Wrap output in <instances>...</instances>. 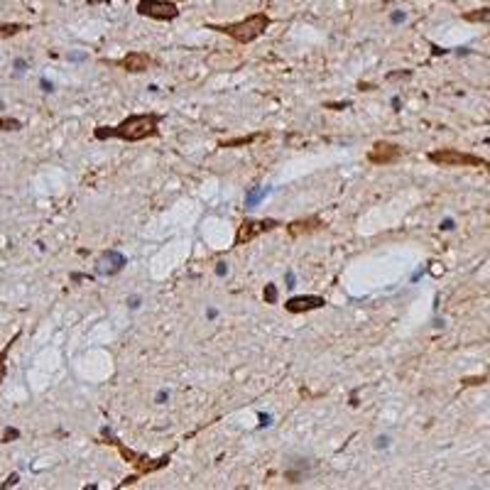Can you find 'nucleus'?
I'll return each mask as SVG.
<instances>
[{
    "instance_id": "obj_5",
    "label": "nucleus",
    "mask_w": 490,
    "mask_h": 490,
    "mask_svg": "<svg viewBox=\"0 0 490 490\" xmlns=\"http://www.w3.org/2000/svg\"><path fill=\"white\" fill-rule=\"evenodd\" d=\"M138 13L145 15V17H152V20H174L179 15V10L169 0H140Z\"/></svg>"
},
{
    "instance_id": "obj_2",
    "label": "nucleus",
    "mask_w": 490,
    "mask_h": 490,
    "mask_svg": "<svg viewBox=\"0 0 490 490\" xmlns=\"http://www.w3.org/2000/svg\"><path fill=\"white\" fill-rule=\"evenodd\" d=\"M267 27H270V17H267L265 13H255V15H250V17H245L243 22H233V25H223V27L209 25V29H218V32L233 37V40L240 44H248V42H252V40H257Z\"/></svg>"
},
{
    "instance_id": "obj_3",
    "label": "nucleus",
    "mask_w": 490,
    "mask_h": 490,
    "mask_svg": "<svg viewBox=\"0 0 490 490\" xmlns=\"http://www.w3.org/2000/svg\"><path fill=\"white\" fill-rule=\"evenodd\" d=\"M429 162H434L439 167H485L490 169V162L471 152H461V150H436L429 152Z\"/></svg>"
},
{
    "instance_id": "obj_4",
    "label": "nucleus",
    "mask_w": 490,
    "mask_h": 490,
    "mask_svg": "<svg viewBox=\"0 0 490 490\" xmlns=\"http://www.w3.org/2000/svg\"><path fill=\"white\" fill-rule=\"evenodd\" d=\"M277 221L275 218H260V221H243L238 228V233H236V245H248L250 240H255L257 236H263L267 231H272V228H277Z\"/></svg>"
},
{
    "instance_id": "obj_14",
    "label": "nucleus",
    "mask_w": 490,
    "mask_h": 490,
    "mask_svg": "<svg viewBox=\"0 0 490 490\" xmlns=\"http://www.w3.org/2000/svg\"><path fill=\"white\" fill-rule=\"evenodd\" d=\"M22 123L15 120V118H0V130H20Z\"/></svg>"
},
{
    "instance_id": "obj_1",
    "label": "nucleus",
    "mask_w": 490,
    "mask_h": 490,
    "mask_svg": "<svg viewBox=\"0 0 490 490\" xmlns=\"http://www.w3.org/2000/svg\"><path fill=\"white\" fill-rule=\"evenodd\" d=\"M157 125H159V115L157 113H142V115H127L120 125L115 127H96L98 140H108V138H120L127 142H138L145 138H154L157 135Z\"/></svg>"
},
{
    "instance_id": "obj_16",
    "label": "nucleus",
    "mask_w": 490,
    "mask_h": 490,
    "mask_svg": "<svg viewBox=\"0 0 490 490\" xmlns=\"http://www.w3.org/2000/svg\"><path fill=\"white\" fill-rule=\"evenodd\" d=\"M13 439H20V432H17V429H13V427H8V429H5V434H3V439H0V441H3V444H10Z\"/></svg>"
},
{
    "instance_id": "obj_12",
    "label": "nucleus",
    "mask_w": 490,
    "mask_h": 490,
    "mask_svg": "<svg viewBox=\"0 0 490 490\" xmlns=\"http://www.w3.org/2000/svg\"><path fill=\"white\" fill-rule=\"evenodd\" d=\"M17 341V336H13V341L5 346V348L0 350V385H3V380H5V373H8V353L13 348V343Z\"/></svg>"
},
{
    "instance_id": "obj_15",
    "label": "nucleus",
    "mask_w": 490,
    "mask_h": 490,
    "mask_svg": "<svg viewBox=\"0 0 490 490\" xmlns=\"http://www.w3.org/2000/svg\"><path fill=\"white\" fill-rule=\"evenodd\" d=\"M260 135H250V138H243V140H233V142H223L221 147H240V145H248V142H252V140H257Z\"/></svg>"
},
{
    "instance_id": "obj_10",
    "label": "nucleus",
    "mask_w": 490,
    "mask_h": 490,
    "mask_svg": "<svg viewBox=\"0 0 490 490\" xmlns=\"http://www.w3.org/2000/svg\"><path fill=\"white\" fill-rule=\"evenodd\" d=\"M150 61H152V59L147 54H142V52H130V54H125V59H123V69L130 71V74H138V71L147 69Z\"/></svg>"
},
{
    "instance_id": "obj_11",
    "label": "nucleus",
    "mask_w": 490,
    "mask_h": 490,
    "mask_svg": "<svg viewBox=\"0 0 490 490\" xmlns=\"http://www.w3.org/2000/svg\"><path fill=\"white\" fill-rule=\"evenodd\" d=\"M466 22H488L490 25V8H480V10H471L463 15Z\"/></svg>"
},
{
    "instance_id": "obj_7",
    "label": "nucleus",
    "mask_w": 490,
    "mask_h": 490,
    "mask_svg": "<svg viewBox=\"0 0 490 490\" xmlns=\"http://www.w3.org/2000/svg\"><path fill=\"white\" fill-rule=\"evenodd\" d=\"M326 302H323L321 297H314V294H302V297H292L284 309L289 311V314H304V311H311V309H321Z\"/></svg>"
},
{
    "instance_id": "obj_18",
    "label": "nucleus",
    "mask_w": 490,
    "mask_h": 490,
    "mask_svg": "<svg viewBox=\"0 0 490 490\" xmlns=\"http://www.w3.org/2000/svg\"><path fill=\"white\" fill-rule=\"evenodd\" d=\"M392 22H405V13H395L392 15Z\"/></svg>"
},
{
    "instance_id": "obj_17",
    "label": "nucleus",
    "mask_w": 490,
    "mask_h": 490,
    "mask_svg": "<svg viewBox=\"0 0 490 490\" xmlns=\"http://www.w3.org/2000/svg\"><path fill=\"white\" fill-rule=\"evenodd\" d=\"M277 299V287L275 284H267V289H265V302L267 304H272Z\"/></svg>"
},
{
    "instance_id": "obj_6",
    "label": "nucleus",
    "mask_w": 490,
    "mask_h": 490,
    "mask_svg": "<svg viewBox=\"0 0 490 490\" xmlns=\"http://www.w3.org/2000/svg\"><path fill=\"white\" fill-rule=\"evenodd\" d=\"M397 157H402V150H400L397 145L380 140V142H375L373 150L368 152V162H373V165H392Z\"/></svg>"
},
{
    "instance_id": "obj_9",
    "label": "nucleus",
    "mask_w": 490,
    "mask_h": 490,
    "mask_svg": "<svg viewBox=\"0 0 490 490\" xmlns=\"http://www.w3.org/2000/svg\"><path fill=\"white\" fill-rule=\"evenodd\" d=\"M319 228H321V221H319V218H302V221H292V223L287 225V231H289L292 238L314 233V231H319Z\"/></svg>"
},
{
    "instance_id": "obj_8",
    "label": "nucleus",
    "mask_w": 490,
    "mask_h": 490,
    "mask_svg": "<svg viewBox=\"0 0 490 490\" xmlns=\"http://www.w3.org/2000/svg\"><path fill=\"white\" fill-rule=\"evenodd\" d=\"M123 267H125V255H120L115 250H106L98 260V272L101 275H118Z\"/></svg>"
},
{
    "instance_id": "obj_13",
    "label": "nucleus",
    "mask_w": 490,
    "mask_h": 490,
    "mask_svg": "<svg viewBox=\"0 0 490 490\" xmlns=\"http://www.w3.org/2000/svg\"><path fill=\"white\" fill-rule=\"evenodd\" d=\"M22 29H27V27H25V25H17V22H3V25H0V40L13 37V35L22 32Z\"/></svg>"
}]
</instances>
